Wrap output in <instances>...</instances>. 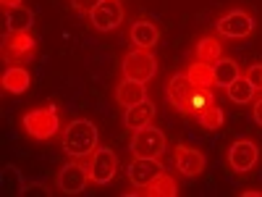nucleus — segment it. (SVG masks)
<instances>
[{"label":"nucleus","instance_id":"9","mask_svg":"<svg viewBox=\"0 0 262 197\" xmlns=\"http://www.w3.org/2000/svg\"><path fill=\"white\" fill-rule=\"evenodd\" d=\"M86 182H90V171L81 163H66L58 173V189L66 194H79L84 192Z\"/></svg>","mask_w":262,"mask_h":197},{"label":"nucleus","instance_id":"22","mask_svg":"<svg viewBox=\"0 0 262 197\" xmlns=\"http://www.w3.org/2000/svg\"><path fill=\"white\" fill-rule=\"evenodd\" d=\"M226 90H228V97H231L233 103H238V105H244V103H249V100L254 97V84H252L247 76H238L233 84L226 87Z\"/></svg>","mask_w":262,"mask_h":197},{"label":"nucleus","instance_id":"5","mask_svg":"<svg viewBox=\"0 0 262 197\" xmlns=\"http://www.w3.org/2000/svg\"><path fill=\"white\" fill-rule=\"evenodd\" d=\"M116 168H118V155H116L113 147H97L92 163L86 166V171H90V179H92L95 184H107V182L116 176Z\"/></svg>","mask_w":262,"mask_h":197},{"label":"nucleus","instance_id":"4","mask_svg":"<svg viewBox=\"0 0 262 197\" xmlns=\"http://www.w3.org/2000/svg\"><path fill=\"white\" fill-rule=\"evenodd\" d=\"M155 58L149 55V50L144 48H137L131 50L126 58H123V76L126 79H134V82H149L152 76H155Z\"/></svg>","mask_w":262,"mask_h":197},{"label":"nucleus","instance_id":"13","mask_svg":"<svg viewBox=\"0 0 262 197\" xmlns=\"http://www.w3.org/2000/svg\"><path fill=\"white\" fill-rule=\"evenodd\" d=\"M3 21H6V32L18 34V32H27L34 24V13L24 6H13V8H3Z\"/></svg>","mask_w":262,"mask_h":197},{"label":"nucleus","instance_id":"17","mask_svg":"<svg viewBox=\"0 0 262 197\" xmlns=\"http://www.w3.org/2000/svg\"><path fill=\"white\" fill-rule=\"evenodd\" d=\"M131 40L137 42V48L149 50L152 45H158L160 29L152 24V21H134V27H131Z\"/></svg>","mask_w":262,"mask_h":197},{"label":"nucleus","instance_id":"30","mask_svg":"<svg viewBox=\"0 0 262 197\" xmlns=\"http://www.w3.org/2000/svg\"><path fill=\"white\" fill-rule=\"evenodd\" d=\"M3 8H13V6H21V0H0Z\"/></svg>","mask_w":262,"mask_h":197},{"label":"nucleus","instance_id":"18","mask_svg":"<svg viewBox=\"0 0 262 197\" xmlns=\"http://www.w3.org/2000/svg\"><path fill=\"white\" fill-rule=\"evenodd\" d=\"M27 87H29V71L21 69V66H13V69H8L3 74V90L6 92L21 95V92H27Z\"/></svg>","mask_w":262,"mask_h":197},{"label":"nucleus","instance_id":"23","mask_svg":"<svg viewBox=\"0 0 262 197\" xmlns=\"http://www.w3.org/2000/svg\"><path fill=\"white\" fill-rule=\"evenodd\" d=\"M147 194H152V197H176V184H173V179L163 171L160 176L147 187Z\"/></svg>","mask_w":262,"mask_h":197},{"label":"nucleus","instance_id":"15","mask_svg":"<svg viewBox=\"0 0 262 197\" xmlns=\"http://www.w3.org/2000/svg\"><path fill=\"white\" fill-rule=\"evenodd\" d=\"M116 100L126 108L131 105H137L142 100H147V90H144V84L142 82H134V79H123L118 84V90H116Z\"/></svg>","mask_w":262,"mask_h":197},{"label":"nucleus","instance_id":"11","mask_svg":"<svg viewBox=\"0 0 262 197\" xmlns=\"http://www.w3.org/2000/svg\"><path fill=\"white\" fill-rule=\"evenodd\" d=\"M176 166H179V171L184 173L186 179H194V176H200V173L205 171V155L200 150H194V147L179 145L176 147Z\"/></svg>","mask_w":262,"mask_h":197},{"label":"nucleus","instance_id":"26","mask_svg":"<svg viewBox=\"0 0 262 197\" xmlns=\"http://www.w3.org/2000/svg\"><path fill=\"white\" fill-rule=\"evenodd\" d=\"M247 79L254 84V90H259V87H262V63H252V66H249Z\"/></svg>","mask_w":262,"mask_h":197},{"label":"nucleus","instance_id":"12","mask_svg":"<svg viewBox=\"0 0 262 197\" xmlns=\"http://www.w3.org/2000/svg\"><path fill=\"white\" fill-rule=\"evenodd\" d=\"M228 163L231 168H236L238 173L249 171L254 163H257V145L249 142V140H238L231 145V152H228Z\"/></svg>","mask_w":262,"mask_h":197},{"label":"nucleus","instance_id":"7","mask_svg":"<svg viewBox=\"0 0 262 197\" xmlns=\"http://www.w3.org/2000/svg\"><path fill=\"white\" fill-rule=\"evenodd\" d=\"M128 179L137 189H144L163 173V163L158 158H134L128 163Z\"/></svg>","mask_w":262,"mask_h":197},{"label":"nucleus","instance_id":"20","mask_svg":"<svg viewBox=\"0 0 262 197\" xmlns=\"http://www.w3.org/2000/svg\"><path fill=\"white\" fill-rule=\"evenodd\" d=\"M223 58V48H221V42H217L215 37H205L196 42V61H202V63H217Z\"/></svg>","mask_w":262,"mask_h":197},{"label":"nucleus","instance_id":"6","mask_svg":"<svg viewBox=\"0 0 262 197\" xmlns=\"http://www.w3.org/2000/svg\"><path fill=\"white\" fill-rule=\"evenodd\" d=\"M196 90H200V87L191 84V79L186 74H176L168 82V97H170L173 108H176L179 113H189V108L194 105Z\"/></svg>","mask_w":262,"mask_h":197},{"label":"nucleus","instance_id":"1","mask_svg":"<svg viewBox=\"0 0 262 197\" xmlns=\"http://www.w3.org/2000/svg\"><path fill=\"white\" fill-rule=\"evenodd\" d=\"M97 140H100L97 126L86 119H76L69 124V129L63 134V150L71 158H86L97 150Z\"/></svg>","mask_w":262,"mask_h":197},{"label":"nucleus","instance_id":"16","mask_svg":"<svg viewBox=\"0 0 262 197\" xmlns=\"http://www.w3.org/2000/svg\"><path fill=\"white\" fill-rule=\"evenodd\" d=\"M152 116H155V105H152L149 100H142L137 105L126 108V116H123V124L128 129H142L152 121Z\"/></svg>","mask_w":262,"mask_h":197},{"label":"nucleus","instance_id":"27","mask_svg":"<svg viewBox=\"0 0 262 197\" xmlns=\"http://www.w3.org/2000/svg\"><path fill=\"white\" fill-rule=\"evenodd\" d=\"M97 3L100 0H71V8H76L79 13H92Z\"/></svg>","mask_w":262,"mask_h":197},{"label":"nucleus","instance_id":"8","mask_svg":"<svg viewBox=\"0 0 262 197\" xmlns=\"http://www.w3.org/2000/svg\"><path fill=\"white\" fill-rule=\"evenodd\" d=\"M90 18H92L95 29L111 32L123 21V8H121L118 0H100V3L95 6V11L90 13Z\"/></svg>","mask_w":262,"mask_h":197},{"label":"nucleus","instance_id":"21","mask_svg":"<svg viewBox=\"0 0 262 197\" xmlns=\"http://www.w3.org/2000/svg\"><path fill=\"white\" fill-rule=\"evenodd\" d=\"M186 76L191 79V84H196V87H210V84H215V74H212V63H202V61H196V63H191L189 66V71H186Z\"/></svg>","mask_w":262,"mask_h":197},{"label":"nucleus","instance_id":"2","mask_svg":"<svg viewBox=\"0 0 262 197\" xmlns=\"http://www.w3.org/2000/svg\"><path fill=\"white\" fill-rule=\"evenodd\" d=\"M165 150V134L155 126H142L134 129V140H131V152L134 158H158Z\"/></svg>","mask_w":262,"mask_h":197},{"label":"nucleus","instance_id":"10","mask_svg":"<svg viewBox=\"0 0 262 197\" xmlns=\"http://www.w3.org/2000/svg\"><path fill=\"white\" fill-rule=\"evenodd\" d=\"M252 29H254V21L244 11H231L228 16L217 21V32L223 37H247V34H252Z\"/></svg>","mask_w":262,"mask_h":197},{"label":"nucleus","instance_id":"29","mask_svg":"<svg viewBox=\"0 0 262 197\" xmlns=\"http://www.w3.org/2000/svg\"><path fill=\"white\" fill-rule=\"evenodd\" d=\"M254 121L262 126V97L257 100V105H254Z\"/></svg>","mask_w":262,"mask_h":197},{"label":"nucleus","instance_id":"3","mask_svg":"<svg viewBox=\"0 0 262 197\" xmlns=\"http://www.w3.org/2000/svg\"><path fill=\"white\" fill-rule=\"evenodd\" d=\"M24 126L34 140H50L55 131H58V113H55V105L48 108H39V111H29L24 116Z\"/></svg>","mask_w":262,"mask_h":197},{"label":"nucleus","instance_id":"19","mask_svg":"<svg viewBox=\"0 0 262 197\" xmlns=\"http://www.w3.org/2000/svg\"><path fill=\"white\" fill-rule=\"evenodd\" d=\"M212 74H215V84H221V87H228V84H233L238 76H242L238 63L231 61V58H221L217 63H212Z\"/></svg>","mask_w":262,"mask_h":197},{"label":"nucleus","instance_id":"28","mask_svg":"<svg viewBox=\"0 0 262 197\" xmlns=\"http://www.w3.org/2000/svg\"><path fill=\"white\" fill-rule=\"evenodd\" d=\"M24 194H50L45 187H42V184H32V187H27L24 189Z\"/></svg>","mask_w":262,"mask_h":197},{"label":"nucleus","instance_id":"24","mask_svg":"<svg viewBox=\"0 0 262 197\" xmlns=\"http://www.w3.org/2000/svg\"><path fill=\"white\" fill-rule=\"evenodd\" d=\"M8 50H11V55H24V53H32V50H34V37H32V34H27V32L11 34Z\"/></svg>","mask_w":262,"mask_h":197},{"label":"nucleus","instance_id":"25","mask_svg":"<svg viewBox=\"0 0 262 197\" xmlns=\"http://www.w3.org/2000/svg\"><path fill=\"white\" fill-rule=\"evenodd\" d=\"M196 116H200V124L207 131H215V129L223 126V111H221V108H215V105H207L205 111H200Z\"/></svg>","mask_w":262,"mask_h":197},{"label":"nucleus","instance_id":"14","mask_svg":"<svg viewBox=\"0 0 262 197\" xmlns=\"http://www.w3.org/2000/svg\"><path fill=\"white\" fill-rule=\"evenodd\" d=\"M0 189H3L6 197H18V194H24L27 184H24V176H21V171L8 163L3 166V171H0Z\"/></svg>","mask_w":262,"mask_h":197}]
</instances>
